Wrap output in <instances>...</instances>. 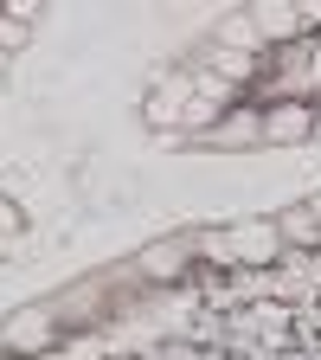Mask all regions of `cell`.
<instances>
[{
	"instance_id": "1",
	"label": "cell",
	"mask_w": 321,
	"mask_h": 360,
	"mask_svg": "<svg viewBox=\"0 0 321 360\" xmlns=\"http://www.w3.org/2000/svg\"><path fill=\"white\" fill-rule=\"evenodd\" d=\"M212 251L225 264H238V270H257V264L283 257V232H277V219H238L225 238H212Z\"/></svg>"
},
{
	"instance_id": "2",
	"label": "cell",
	"mask_w": 321,
	"mask_h": 360,
	"mask_svg": "<svg viewBox=\"0 0 321 360\" xmlns=\"http://www.w3.org/2000/svg\"><path fill=\"white\" fill-rule=\"evenodd\" d=\"M302 142H315V103L302 97L263 103V148H302Z\"/></svg>"
},
{
	"instance_id": "3",
	"label": "cell",
	"mask_w": 321,
	"mask_h": 360,
	"mask_svg": "<svg viewBox=\"0 0 321 360\" xmlns=\"http://www.w3.org/2000/svg\"><path fill=\"white\" fill-rule=\"evenodd\" d=\"M0 347L7 354H45V347H58V309H20L7 328H0Z\"/></svg>"
},
{
	"instance_id": "4",
	"label": "cell",
	"mask_w": 321,
	"mask_h": 360,
	"mask_svg": "<svg viewBox=\"0 0 321 360\" xmlns=\"http://www.w3.org/2000/svg\"><path fill=\"white\" fill-rule=\"evenodd\" d=\"M206 148H218V155H238V148H263V110H251V103H232V110H225V116L212 122Z\"/></svg>"
},
{
	"instance_id": "5",
	"label": "cell",
	"mask_w": 321,
	"mask_h": 360,
	"mask_svg": "<svg viewBox=\"0 0 321 360\" xmlns=\"http://www.w3.org/2000/svg\"><path fill=\"white\" fill-rule=\"evenodd\" d=\"M244 328H251L263 347H289V341H296V315H289L283 302H257V309H244Z\"/></svg>"
},
{
	"instance_id": "6",
	"label": "cell",
	"mask_w": 321,
	"mask_h": 360,
	"mask_svg": "<svg viewBox=\"0 0 321 360\" xmlns=\"http://www.w3.org/2000/svg\"><path fill=\"white\" fill-rule=\"evenodd\" d=\"M187 245H180V238H167V245H148L142 257H135V270H142V277L148 283H180V277H187Z\"/></svg>"
},
{
	"instance_id": "7",
	"label": "cell",
	"mask_w": 321,
	"mask_h": 360,
	"mask_svg": "<svg viewBox=\"0 0 321 360\" xmlns=\"http://www.w3.org/2000/svg\"><path fill=\"white\" fill-rule=\"evenodd\" d=\"M277 232H283V251H321V212L315 206H283L277 212Z\"/></svg>"
},
{
	"instance_id": "8",
	"label": "cell",
	"mask_w": 321,
	"mask_h": 360,
	"mask_svg": "<svg viewBox=\"0 0 321 360\" xmlns=\"http://www.w3.org/2000/svg\"><path fill=\"white\" fill-rule=\"evenodd\" d=\"M212 45H225V52H251V58H263V39H257V20H251V7L225 13V20L212 26Z\"/></svg>"
},
{
	"instance_id": "9",
	"label": "cell",
	"mask_w": 321,
	"mask_h": 360,
	"mask_svg": "<svg viewBox=\"0 0 321 360\" xmlns=\"http://www.w3.org/2000/svg\"><path fill=\"white\" fill-rule=\"evenodd\" d=\"M206 71L218 77V84H232V90H244L257 71H263V58H251V52H225V45H212L206 52Z\"/></svg>"
},
{
	"instance_id": "10",
	"label": "cell",
	"mask_w": 321,
	"mask_h": 360,
	"mask_svg": "<svg viewBox=\"0 0 321 360\" xmlns=\"http://www.w3.org/2000/svg\"><path fill=\"white\" fill-rule=\"evenodd\" d=\"M20 232H26V212H20V206H13L7 193H0V245H13Z\"/></svg>"
},
{
	"instance_id": "11",
	"label": "cell",
	"mask_w": 321,
	"mask_h": 360,
	"mask_svg": "<svg viewBox=\"0 0 321 360\" xmlns=\"http://www.w3.org/2000/svg\"><path fill=\"white\" fill-rule=\"evenodd\" d=\"M315 142H321V103H315Z\"/></svg>"
},
{
	"instance_id": "12",
	"label": "cell",
	"mask_w": 321,
	"mask_h": 360,
	"mask_svg": "<svg viewBox=\"0 0 321 360\" xmlns=\"http://www.w3.org/2000/svg\"><path fill=\"white\" fill-rule=\"evenodd\" d=\"M0 97H7V71H0Z\"/></svg>"
},
{
	"instance_id": "13",
	"label": "cell",
	"mask_w": 321,
	"mask_h": 360,
	"mask_svg": "<svg viewBox=\"0 0 321 360\" xmlns=\"http://www.w3.org/2000/svg\"><path fill=\"white\" fill-rule=\"evenodd\" d=\"M315 212H321V200H315Z\"/></svg>"
}]
</instances>
